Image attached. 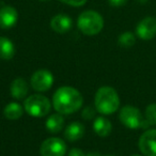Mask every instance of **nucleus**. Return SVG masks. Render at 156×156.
<instances>
[{"instance_id":"f8f14e48","label":"nucleus","mask_w":156,"mask_h":156,"mask_svg":"<svg viewBox=\"0 0 156 156\" xmlns=\"http://www.w3.org/2000/svg\"><path fill=\"white\" fill-rule=\"evenodd\" d=\"M85 135V126L80 122H73L64 130V137L66 140L74 142L81 139Z\"/></svg>"},{"instance_id":"393cba45","label":"nucleus","mask_w":156,"mask_h":156,"mask_svg":"<svg viewBox=\"0 0 156 156\" xmlns=\"http://www.w3.org/2000/svg\"><path fill=\"white\" fill-rule=\"evenodd\" d=\"M137 2H139V3H141V5H143V3H147L149 0H136Z\"/></svg>"},{"instance_id":"f257e3e1","label":"nucleus","mask_w":156,"mask_h":156,"mask_svg":"<svg viewBox=\"0 0 156 156\" xmlns=\"http://www.w3.org/2000/svg\"><path fill=\"white\" fill-rule=\"evenodd\" d=\"M83 95L77 89L64 86L57 90L52 96V106L61 115H71L81 108Z\"/></svg>"},{"instance_id":"9d476101","label":"nucleus","mask_w":156,"mask_h":156,"mask_svg":"<svg viewBox=\"0 0 156 156\" xmlns=\"http://www.w3.org/2000/svg\"><path fill=\"white\" fill-rule=\"evenodd\" d=\"M18 14L12 5H5L0 8V28L10 29L17 23Z\"/></svg>"},{"instance_id":"6ab92c4d","label":"nucleus","mask_w":156,"mask_h":156,"mask_svg":"<svg viewBox=\"0 0 156 156\" xmlns=\"http://www.w3.org/2000/svg\"><path fill=\"white\" fill-rule=\"evenodd\" d=\"M118 43L121 47L124 48H129L135 45L136 43V35L130 31H126L120 34L119 39H118Z\"/></svg>"},{"instance_id":"1a4fd4ad","label":"nucleus","mask_w":156,"mask_h":156,"mask_svg":"<svg viewBox=\"0 0 156 156\" xmlns=\"http://www.w3.org/2000/svg\"><path fill=\"white\" fill-rule=\"evenodd\" d=\"M136 34L143 41H150L156 37V17L147 16L138 23Z\"/></svg>"},{"instance_id":"bb28decb","label":"nucleus","mask_w":156,"mask_h":156,"mask_svg":"<svg viewBox=\"0 0 156 156\" xmlns=\"http://www.w3.org/2000/svg\"><path fill=\"white\" fill-rule=\"evenodd\" d=\"M41 1H47V0H41Z\"/></svg>"},{"instance_id":"b1692460","label":"nucleus","mask_w":156,"mask_h":156,"mask_svg":"<svg viewBox=\"0 0 156 156\" xmlns=\"http://www.w3.org/2000/svg\"><path fill=\"white\" fill-rule=\"evenodd\" d=\"M87 156H102V155H101V154H98V153H95V152H94V153H89V154H88Z\"/></svg>"},{"instance_id":"a878e982","label":"nucleus","mask_w":156,"mask_h":156,"mask_svg":"<svg viewBox=\"0 0 156 156\" xmlns=\"http://www.w3.org/2000/svg\"><path fill=\"white\" fill-rule=\"evenodd\" d=\"M130 156H143V155H140V154H133V155Z\"/></svg>"},{"instance_id":"5701e85b","label":"nucleus","mask_w":156,"mask_h":156,"mask_svg":"<svg viewBox=\"0 0 156 156\" xmlns=\"http://www.w3.org/2000/svg\"><path fill=\"white\" fill-rule=\"evenodd\" d=\"M69 156H87V155H86L85 152H83L80 149L74 147V149H72L71 151L69 152Z\"/></svg>"},{"instance_id":"2eb2a0df","label":"nucleus","mask_w":156,"mask_h":156,"mask_svg":"<svg viewBox=\"0 0 156 156\" xmlns=\"http://www.w3.org/2000/svg\"><path fill=\"white\" fill-rule=\"evenodd\" d=\"M15 55V46L13 42L5 37H0V58L11 60Z\"/></svg>"},{"instance_id":"7ed1b4c3","label":"nucleus","mask_w":156,"mask_h":156,"mask_svg":"<svg viewBox=\"0 0 156 156\" xmlns=\"http://www.w3.org/2000/svg\"><path fill=\"white\" fill-rule=\"evenodd\" d=\"M78 29L86 35H96L104 28V18L93 10L85 11L78 16Z\"/></svg>"},{"instance_id":"0eeeda50","label":"nucleus","mask_w":156,"mask_h":156,"mask_svg":"<svg viewBox=\"0 0 156 156\" xmlns=\"http://www.w3.org/2000/svg\"><path fill=\"white\" fill-rule=\"evenodd\" d=\"M31 87L37 92H45L51 88L54 76L48 69H39L31 76Z\"/></svg>"},{"instance_id":"aec40b11","label":"nucleus","mask_w":156,"mask_h":156,"mask_svg":"<svg viewBox=\"0 0 156 156\" xmlns=\"http://www.w3.org/2000/svg\"><path fill=\"white\" fill-rule=\"evenodd\" d=\"M96 109H94L92 106H87L85 109L83 110V113H81V117L86 120H92L94 117H95L96 113Z\"/></svg>"},{"instance_id":"39448f33","label":"nucleus","mask_w":156,"mask_h":156,"mask_svg":"<svg viewBox=\"0 0 156 156\" xmlns=\"http://www.w3.org/2000/svg\"><path fill=\"white\" fill-rule=\"evenodd\" d=\"M119 120L124 126L130 129L143 128V123H144L143 115L137 107L132 105L122 107L119 112Z\"/></svg>"},{"instance_id":"6e6552de","label":"nucleus","mask_w":156,"mask_h":156,"mask_svg":"<svg viewBox=\"0 0 156 156\" xmlns=\"http://www.w3.org/2000/svg\"><path fill=\"white\" fill-rule=\"evenodd\" d=\"M138 147L143 156H156V128L142 133L138 140Z\"/></svg>"},{"instance_id":"dca6fc26","label":"nucleus","mask_w":156,"mask_h":156,"mask_svg":"<svg viewBox=\"0 0 156 156\" xmlns=\"http://www.w3.org/2000/svg\"><path fill=\"white\" fill-rule=\"evenodd\" d=\"M64 126V119H63L61 113H55L48 117L47 121H46V128L49 133L52 134H57V133L61 132Z\"/></svg>"},{"instance_id":"4468645a","label":"nucleus","mask_w":156,"mask_h":156,"mask_svg":"<svg viewBox=\"0 0 156 156\" xmlns=\"http://www.w3.org/2000/svg\"><path fill=\"white\" fill-rule=\"evenodd\" d=\"M93 129L95 134L100 137H107L111 133L112 125L108 119L104 117H98L93 123Z\"/></svg>"},{"instance_id":"cd10ccee","label":"nucleus","mask_w":156,"mask_h":156,"mask_svg":"<svg viewBox=\"0 0 156 156\" xmlns=\"http://www.w3.org/2000/svg\"><path fill=\"white\" fill-rule=\"evenodd\" d=\"M108 156H112V155H108Z\"/></svg>"},{"instance_id":"a211bd4d","label":"nucleus","mask_w":156,"mask_h":156,"mask_svg":"<svg viewBox=\"0 0 156 156\" xmlns=\"http://www.w3.org/2000/svg\"><path fill=\"white\" fill-rule=\"evenodd\" d=\"M143 118H144L143 128H147L150 126H156V103H152V104L147 105Z\"/></svg>"},{"instance_id":"f03ea898","label":"nucleus","mask_w":156,"mask_h":156,"mask_svg":"<svg viewBox=\"0 0 156 156\" xmlns=\"http://www.w3.org/2000/svg\"><path fill=\"white\" fill-rule=\"evenodd\" d=\"M120 98L115 89L109 86L101 87L94 98V107L101 115H112L119 109Z\"/></svg>"},{"instance_id":"9b49d317","label":"nucleus","mask_w":156,"mask_h":156,"mask_svg":"<svg viewBox=\"0 0 156 156\" xmlns=\"http://www.w3.org/2000/svg\"><path fill=\"white\" fill-rule=\"evenodd\" d=\"M73 26V20L66 14H57L50 20V27L57 33H66L67 31L71 30Z\"/></svg>"},{"instance_id":"f3484780","label":"nucleus","mask_w":156,"mask_h":156,"mask_svg":"<svg viewBox=\"0 0 156 156\" xmlns=\"http://www.w3.org/2000/svg\"><path fill=\"white\" fill-rule=\"evenodd\" d=\"M24 113V108L22 105H20L16 102H12L8 104L3 109V115L9 120H17Z\"/></svg>"},{"instance_id":"4be33fe9","label":"nucleus","mask_w":156,"mask_h":156,"mask_svg":"<svg viewBox=\"0 0 156 156\" xmlns=\"http://www.w3.org/2000/svg\"><path fill=\"white\" fill-rule=\"evenodd\" d=\"M128 0H108L109 5L111 7H115V8H120V7H123V5H126Z\"/></svg>"},{"instance_id":"423d86ee","label":"nucleus","mask_w":156,"mask_h":156,"mask_svg":"<svg viewBox=\"0 0 156 156\" xmlns=\"http://www.w3.org/2000/svg\"><path fill=\"white\" fill-rule=\"evenodd\" d=\"M40 152L42 156H64L66 154V143L57 137L47 138L42 142Z\"/></svg>"},{"instance_id":"ddd939ff","label":"nucleus","mask_w":156,"mask_h":156,"mask_svg":"<svg viewBox=\"0 0 156 156\" xmlns=\"http://www.w3.org/2000/svg\"><path fill=\"white\" fill-rule=\"evenodd\" d=\"M28 83H26L24 78H16L12 81L11 88V95L16 100H22V98H26V95L28 94Z\"/></svg>"},{"instance_id":"20e7f679","label":"nucleus","mask_w":156,"mask_h":156,"mask_svg":"<svg viewBox=\"0 0 156 156\" xmlns=\"http://www.w3.org/2000/svg\"><path fill=\"white\" fill-rule=\"evenodd\" d=\"M24 109L29 115L34 118H42L50 112L51 105L46 96L42 94H33L26 98Z\"/></svg>"},{"instance_id":"412c9836","label":"nucleus","mask_w":156,"mask_h":156,"mask_svg":"<svg viewBox=\"0 0 156 156\" xmlns=\"http://www.w3.org/2000/svg\"><path fill=\"white\" fill-rule=\"evenodd\" d=\"M60 1L71 7H83L88 0H60Z\"/></svg>"}]
</instances>
